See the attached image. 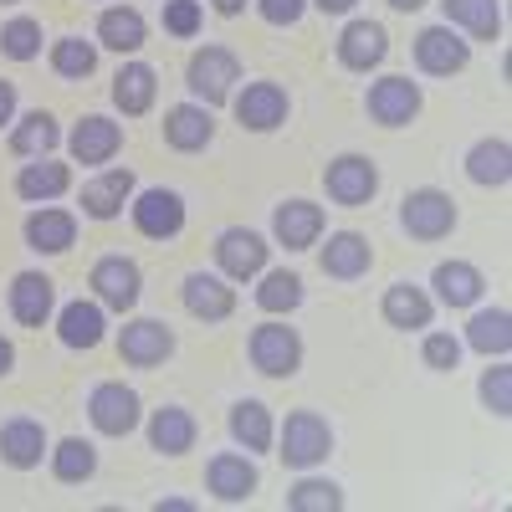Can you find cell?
<instances>
[{
  "label": "cell",
  "mask_w": 512,
  "mask_h": 512,
  "mask_svg": "<svg viewBox=\"0 0 512 512\" xmlns=\"http://www.w3.org/2000/svg\"><path fill=\"white\" fill-rule=\"evenodd\" d=\"M277 456L292 466V472H313L318 461H328L333 451V425L318 415V410H292L277 431Z\"/></svg>",
  "instance_id": "cell-1"
},
{
  "label": "cell",
  "mask_w": 512,
  "mask_h": 512,
  "mask_svg": "<svg viewBox=\"0 0 512 512\" xmlns=\"http://www.w3.org/2000/svg\"><path fill=\"white\" fill-rule=\"evenodd\" d=\"M185 82H190V93H195L205 108H221V103H231L236 82H241V62H236V52H226V47H200V52L190 57V67H185Z\"/></svg>",
  "instance_id": "cell-2"
},
{
  "label": "cell",
  "mask_w": 512,
  "mask_h": 512,
  "mask_svg": "<svg viewBox=\"0 0 512 512\" xmlns=\"http://www.w3.org/2000/svg\"><path fill=\"white\" fill-rule=\"evenodd\" d=\"M246 354L267 379H292L297 369H303V338H297V328H287V323H262V328H251Z\"/></svg>",
  "instance_id": "cell-3"
},
{
  "label": "cell",
  "mask_w": 512,
  "mask_h": 512,
  "mask_svg": "<svg viewBox=\"0 0 512 512\" xmlns=\"http://www.w3.org/2000/svg\"><path fill=\"white\" fill-rule=\"evenodd\" d=\"M139 415H144V400H139V390H128L123 379H108L88 395V420H93L98 436H128L139 425Z\"/></svg>",
  "instance_id": "cell-4"
},
{
  "label": "cell",
  "mask_w": 512,
  "mask_h": 512,
  "mask_svg": "<svg viewBox=\"0 0 512 512\" xmlns=\"http://www.w3.org/2000/svg\"><path fill=\"white\" fill-rule=\"evenodd\" d=\"M400 226L415 241H441L456 231V200L446 190H410L400 200Z\"/></svg>",
  "instance_id": "cell-5"
},
{
  "label": "cell",
  "mask_w": 512,
  "mask_h": 512,
  "mask_svg": "<svg viewBox=\"0 0 512 512\" xmlns=\"http://www.w3.org/2000/svg\"><path fill=\"white\" fill-rule=\"evenodd\" d=\"M466 62H472V41L456 26H425L415 36V67L425 77H456Z\"/></svg>",
  "instance_id": "cell-6"
},
{
  "label": "cell",
  "mask_w": 512,
  "mask_h": 512,
  "mask_svg": "<svg viewBox=\"0 0 512 512\" xmlns=\"http://www.w3.org/2000/svg\"><path fill=\"white\" fill-rule=\"evenodd\" d=\"M267 256H272V246L256 236V231H246V226H226L216 236V262H221V277H231V282L262 277L267 272Z\"/></svg>",
  "instance_id": "cell-7"
},
{
  "label": "cell",
  "mask_w": 512,
  "mask_h": 512,
  "mask_svg": "<svg viewBox=\"0 0 512 512\" xmlns=\"http://www.w3.org/2000/svg\"><path fill=\"white\" fill-rule=\"evenodd\" d=\"M323 190H328L333 205H369L374 190H379V169L364 154H338L323 169Z\"/></svg>",
  "instance_id": "cell-8"
},
{
  "label": "cell",
  "mask_w": 512,
  "mask_h": 512,
  "mask_svg": "<svg viewBox=\"0 0 512 512\" xmlns=\"http://www.w3.org/2000/svg\"><path fill=\"white\" fill-rule=\"evenodd\" d=\"M88 287L98 292L103 308L128 313V308L139 303V292H144V272H139L134 256H103V262L93 267V277H88Z\"/></svg>",
  "instance_id": "cell-9"
},
{
  "label": "cell",
  "mask_w": 512,
  "mask_h": 512,
  "mask_svg": "<svg viewBox=\"0 0 512 512\" xmlns=\"http://www.w3.org/2000/svg\"><path fill=\"white\" fill-rule=\"evenodd\" d=\"M169 354H175V333H169V323H159V318L123 323V333H118V359H123V364L154 369V364H164Z\"/></svg>",
  "instance_id": "cell-10"
},
{
  "label": "cell",
  "mask_w": 512,
  "mask_h": 512,
  "mask_svg": "<svg viewBox=\"0 0 512 512\" xmlns=\"http://www.w3.org/2000/svg\"><path fill=\"white\" fill-rule=\"evenodd\" d=\"M236 103V118L241 128H251V134H272L277 123H287V88L282 82H246L241 93H231Z\"/></svg>",
  "instance_id": "cell-11"
},
{
  "label": "cell",
  "mask_w": 512,
  "mask_h": 512,
  "mask_svg": "<svg viewBox=\"0 0 512 512\" xmlns=\"http://www.w3.org/2000/svg\"><path fill=\"white\" fill-rule=\"evenodd\" d=\"M420 103H425V98H420V82H410V77H379L374 88H369V98H364L369 118L384 123V128H405V123H415Z\"/></svg>",
  "instance_id": "cell-12"
},
{
  "label": "cell",
  "mask_w": 512,
  "mask_h": 512,
  "mask_svg": "<svg viewBox=\"0 0 512 512\" xmlns=\"http://www.w3.org/2000/svg\"><path fill=\"white\" fill-rule=\"evenodd\" d=\"M134 226H139V236H149V241H169V236H180L185 231V200L175 195V190H144V195H134Z\"/></svg>",
  "instance_id": "cell-13"
},
{
  "label": "cell",
  "mask_w": 512,
  "mask_h": 512,
  "mask_svg": "<svg viewBox=\"0 0 512 512\" xmlns=\"http://www.w3.org/2000/svg\"><path fill=\"white\" fill-rule=\"evenodd\" d=\"M205 487H210V497H216V502L236 507V502H246L256 487H262V472L251 466V456L221 451V456H210V466H205Z\"/></svg>",
  "instance_id": "cell-14"
},
{
  "label": "cell",
  "mask_w": 512,
  "mask_h": 512,
  "mask_svg": "<svg viewBox=\"0 0 512 512\" xmlns=\"http://www.w3.org/2000/svg\"><path fill=\"white\" fill-rule=\"evenodd\" d=\"M41 456H52V441H47V425L31 420V415H16L0 425V461L16 466V472H31L41 466Z\"/></svg>",
  "instance_id": "cell-15"
},
{
  "label": "cell",
  "mask_w": 512,
  "mask_h": 512,
  "mask_svg": "<svg viewBox=\"0 0 512 512\" xmlns=\"http://www.w3.org/2000/svg\"><path fill=\"white\" fill-rule=\"evenodd\" d=\"M384 57H390V31H384L379 21H349L344 26V36H338V62H344L349 72H369Z\"/></svg>",
  "instance_id": "cell-16"
},
{
  "label": "cell",
  "mask_w": 512,
  "mask_h": 512,
  "mask_svg": "<svg viewBox=\"0 0 512 512\" xmlns=\"http://www.w3.org/2000/svg\"><path fill=\"white\" fill-rule=\"evenodd\" d=\"M272 236L287 251L318 246V236H323V205H313V200H282L277 216H272Z\"/></svg>",
  "instance_id": "cell-17"
},
{
  "label": "cell",
  "mask_w": 512,
  "mask_h": 512,
  "mask_svg": "<svg viewBox=\"0 0 512 512\" xmlns=\"http://www.w3.org/2000/svg\"><path fill=\"white\" fill-rule=\"evenodd\" d=\"M57 313V287L47 272H16L11 282V318L26 323V328H41Z\"/></svg>",
  "instance_id": "cell-18"
},
{
  "label": "cell",
  "mask_w": 512,
  "mask_h": 512,
  "mask_svg": "<svg viewBox=\"0 0 512 512\" xmlns=\"http://www.w3.org/2000/svg\"><path fill=\"white\" fill-rule=\"evenodd\" d=\"M318 262H323V272H328L333 282H359V277L374 267V246H369L359 231H333Z\"/></svg>",
  "instance_id": "cell-19"
},
{
  "label": "cell",
  "mask_w": 512,
  "mask_h": 512,
  "mask_svg": "<svg viewBox=\"0 0 512 512\" xmlns=\"http://www.w3.org/2000/svg\"><path fill=\"white\" fill-rule=\"evenodd\" d=\"M185 308L205 323H221L236 313V287L231 277H216V272H190L185 277Z\"/></svg>",
  "instance_id": "cell-20"
},
{
  "label": "cell",
  "mask_w": 512,
  "mask_h": 512,
  "mask_svg": "<svg viewBox=\"0 0 512 512\" xmlns=\"http://www.w3.org/2000/svg\"><path fill=\"white\" fill-rule=\"evenodd\" d=\"M67 149H72L77 164H108V159L123 149V128H118L113 118H103V113H88V118L72 128Z\"/></svg>",
  "instance_id": "cell-21"
},
{
  "label": "cell",
  "mask_w": 512,
  "mask_h": 512,
  "mask_svg": "<svg viewBox=\"0 0 512 512\" xmlns=\"http://www.w3.org/2000/svg\"><path fill=\"white\" fill-rule=\"evenodd\" d=\"M216 139V118H210L205 103H180L164 113V144L180 149V154H195Z\"/></svg>",
  "instance_id": "cell-22"
},
{
  "label": "cell",
  "mask_w": 512,
  "mask_h": 512,
  "mask_svg": "<svg viewBox=\"0 0 512 512\" xmlns=\"http://www.w3.org/2000/svg\"><path fill=\"white\" fill-rule=\"evenodd\" d=\"M128 200H134V169H103L98 180L82 185V216L113 221Z\"/></svg>",
  "instance_id": "cell-23"
},
{
  "label": "cell",
  "mask_w": 512,
  "mask_h": 512,
  "mask_svg": "<svg viewBox=\"0 0 512 512\" xmlns=\"http://www.w3.org/2000/svg\"><path fill=\"white\" fill-rule=\"evenodd\" d=\"M195 436H200V425H195V415H190L185 405H164V410L149 415V446H154L159 456H185V451H195Z\"/></svg>",
  "instance_id": "cell-24"
},
{
  "label": "cell",
  "mask_w": 512,
  "mask_h": 512,
  "mask_svg": "<svg viewBox=\"0 0 512 512\" xmlns=\"http://www.w3.org/2000/svg\"><path fill=\"white\" fill-rule=\"evenodd\" d=\"M72 241H77V216H72V210L41 205V210H31V216H26V246H31V251L62 256Z\"/></svg>",
  "instance_id": "cell-25"
},
{
  "label": "cell",
  "mask_w": 512,
  "mask_h": 512,
  "mask_svg": "<svg viewBox=\"0 0 512 512\" xmlns=\"http://www.w3.org/2000/svg\"><path fill=\"white\" fill-rule=\"evenodd\" d=\"M431 287H436V297H441L446 308H472V303H482L487 277H482L472 262H441V267L431 272Z\"/></svg>",
  "instance_id": "cell-26"
},
{
  "label": "cell",
  "mask_w": 512,
  "mask_h": 512,
  "mask_svg": "<svg viewBox=\"0 0 512 512\" xmlns=\"http://www.w3.org/2000/svg\"><path fill=\"white\" fill-rule=\"evenodd\" d=\"M154 93H159V72H154L149 62H128V67H118V77H113V103H118L128 118L149 113V108H154Z\"/></svg>",
  "instance_id": "cell-27"
},
{
  "label": "cell",
  "mask_w": 512,
  "mask_h": 512,
  "mask_svg": "<svg viewBox=\"0 0 512 512\" xmlns=\"http://www.w3.org/2000/svg\"><path fill=\"white\" fill-rule=\"evenodd\" d=\"M67 185H72V169L57 164V159H31V164H21V175H16V195L31 200V205H47V200L67 195Z\"/></svg>",
  "instance_id": "cell-28"
},
{
  "label": "cell",
  "mask_w": 512,
  "mask_h": 512,
  "mask_svg": "<svg viewBox=\"0 0 512 512\" xmlns=\"http://www.w3.org/2000/svg\"><path fill=\"white\" fill-rule=\"evenodd\" d=\"M103 303H82V297H77V303H67L62 313H57V338H62V344L67 349H98L103 344Z\"/></svg>",
  "instance_id": "cell-29"
},
{
  "label": "cell",
  "mask_w": 512,
  "mask_h": 512,
  "mask_svg": "<svg viewBox=\"0 0 512 512\" xmlns=\"http://www.w3.org/2000/svg\"><path fill=\"white\" fill-rule=\"evenodd\" d=\"M98 41L108 52H139L144 41H149V21L134 11V6H108L103 16H98Z\"/></svg>",
  "instance_id": "cell-30"
},
{
  "label": "cell",
  "mask_w": 512,
  "mask_h": 512,
  "mask_svg": "<svg viewBox=\"0 0 512 512\" xmlns=\"http://www.w3.org/2000/svg\"><path fill=\"white\" fill-rule=\"evenodd\" d=\"M446 26H461L472 41H497L502 36V6L497 0H441Z\"/></svg>",
  "instance_id": "cell-31"
},
{
  "label": "cell",
  "mask_w": 512,
  "mask_h": 512,
  "mask_svg": "<svg viewBox=\"0 0 512 512\" xmlns=\"http://www.w3.org/2000/svg\"><path fill=\"white\" fill-rule=\"evenodd\" d=\"M231 436H236V446H246V456L272 451V441H277L272 410H267L262 400H241V405L231 410Z\"/></svg>",
  "instance_id": "cell-32"
},
{
  "label": "cell",
  "mask_w": 512,
  "mask_h": 512,
  "mask_svg": "<svg viewBox=\"0 0 512 512\" xmlns=\"http://www.w3.org/2000/svg\"><path fill=\"white\" fill-rule=\"evenodd\" d=\"M57 139H62V128H57V118H52L47 108H31V113L11 128V149H16L21 159H47V154L57 149Z\"/></svg>",
  "instance_id": "cell-33"
},
{
  "label": "cell",
  "mask_w": 512,
  "mask_h": 512,
  "mask_svg": "<svg viewBox=\"0 0 512 512\" xmlns=\"http://www.w3.org/2000/svg\"><path fill=\"white\" fill-rule=\"evenodd\" d=\"M466 175H472V185L502 190V185L512 180V149H507V139H482V144H472V154H466Z\"/></svg>",
  "instance_id": "cell-34"
},
{
  "label": "cell",
  "mask_w": 512,
  "mask_h": 512,
  "mask_svg": "<svg viewBox=\"0 0 512 512\" xmlns=\"http://www.w3.org/2000/svg\"><path fill=\"white\" fill-rule=\"evenodd\" d=\"M466 344H472L477 354H487V359L492 354L502 359L512 349V313L507 308H482L472 323H466Z\"/></svg>",
  "instance_id": "cell-35"
},
{
  "label": "cell",
  "mask_w": 512,
  "mask_h": 512,
  "mask_svg": "<svg viewBox=\"0 0 512 512\" xmlns=\"http://www.w3.org/2000/svg\"><path fill=\"white\" fill-rule=\"evenodd\" d=\"M384 323L390 328H431V297L410 282H395L384 292Z\"/></svg>",
  "instance_id": "cell-36"
},
{
  "label": "cell",
  "mask_w": 512,
  "mask_h": 512,
  "mask_svg": "<svg viewBox=\"0 0 512 512\" xmlns=\"http://www.w3.org/2000/svg\"><path fill=\"white\" fill-rule=\"evenodd\" d=\"M93 472H98V451H93V441L67 436V441L52 446V477H57V482L77 487V482H88Z\"/></svg>",
  "instance_id": "cell-37"
},
{
  "label": "cell",
  "mask_w": 512,
  "mask_h": 512,
  "mask_svg": "<svg viewBox=\"0 0 512 512\" xmlns=\"http://www.w3.org/2000/svg\"><path fill=\"white\" fill-rule=\"evenodd\" d=\"M303 303V277L297 272H262V287H256V308L262 313H292Z\"/></svg>",
  "instance_id": "cell-38"
},
{
  "label": "cell",
  "mask_w": 512,
  "mask_h": 512,
  "mask_svg": "<svg viewBox=\"0 0 512 512\" xmlns=\"http://www.w3.org/2000/svg\"><path fill=\"white\" fill-rule=\"evenodd\" d=\"M93 67H98V47H93V41H82V36H62L57 47H52V72H57V77L82 82V77H93Z\"/></svg>",
  "instance_id": "cell-39"
},
{
  "label": "cell",
  "mask_w": 512,
  "mask_h": 512,
  "mask_svg": "<svg viewBox=\"0 0 512 512\" xmlns=\"http://www.w3.org/2000/svg\"><path fill=\"white\" fill-rule=\"evenodd\" d=\"M287 507L292 512H338V507H344V492H338L328 477H303L287 492Z\"/></svg>",
  "instance_id": "cell-40"
},
{
  "label": "cell",
  "mask_w": 512,
  "mask_h": 512,
  "mask_svg": "<svg viewBox=\"0 0 512 512\" xmlns=\"http://www.w3.org/2000/svg\"><path fill=\"white\" fill-rule=\"evenodd\" d=\"M0 52H6L11 62H31L41 52V21H31V16L6 21L0 26Z\"/></svg>",
  "instance_id": "cell-41"
},
{
  "label": "cell",
  "mask_w": 512,
  "mask_h": 512,
  "mask_svg": "<svg viewBox=\"0 0 512 512\" xmlns=\"http://www.w3.org/2000/svg\"><path fill=\"white\" fill-rule=\"evenodd\" d=\"M482 405H487L497 420L512 415V369H507V364H497V369L482 374Z\"/></svg>",
  "instance_id": "cell-42"
},
{
  "label": "cell",
  "mask_w": 512,
  "mask_h": 512,
  "mask_svg": "<svg viewBox=\"0 0 512 512\" xmlns=\"http://www.w3.org/2000/svg\"><path fill=\"white\" fill-rule=\"evenodd\" d=\"M200 0H164V31L169 36H195L200 31Z\"/></svg>",
  "instance_id": "cell-43"
},
{
  "label": "cell",
  "mask_w": 512,
  "mask_h": 512,
  "mask_svg": "<svg viewBox=\"0 0 512 512\" xmlns=\"http://www.w3.org/2000/svg\"><path fill=\"white\" fill-rule=\"evenodd\" d=\"M425 364H431V369H456L461 364V338L431 333V338H425Z\"/></svg>",
  "instance_id": "cell-44"
},
{
  "label": "cell",
  "mask_w": 512,
  "mask_h": 512,
  "mask_svg": "<svg viewBox=\"0 0 512 512\" xmlns=\"http://www.w3.org/2000/svg\"><path fill=\"white\" fill-rule=\"evenodd\" d=\"M256 11H262L267 26H297L308 11V0H256Z\"/></svg>",
  "instance_id": "cell-45"
},
{
  "label": "cell",
  "mask_w": 512,
  "mask_h": 512,
  "mask_svg": "<svg viewBox=\"0 0 512 512\" xmlns=\"http://www.w3.org/2000/svg\"><path fill=\"white\" fill-rule=\"evenodd\" d=\"M11 118H16V82L0 77V128H6Z\"/></svg>",
  "instance_id": "cell-46"
},
{
  "label": "cell",
  "mask_w": 512,
  "mask_h": 512,
  "mask_svg": "<svg viewBox=\"0 0 512 512\" xmlns=\"http://www.w3.org/2000/svg\"><path fill=\"white\" fill-rule=\"evenodd\" d=\"M313 6H318L323 16H349V11L359 6V0H313Z\"/></svg>",
  "instance_id": "cell-47"
},
{
  "label": "cell",
  "mask_w": 512,
  "mask_h": 512,
  "mask_svg": "<svg viewBox=\"0 0 512 512\" xmlns=\"http://www.w3.org/2000/svg\"><path fill=\"white\" fill-rule=\"evenodd\" d=\"M11 364H16V349H11V338H0V379L11 374Z\"/></svg>",
  "instance_id": "cell-48"
},
{
  "label": "cell",
  "mask_w": 512,
  "mask_h": 512,
  "mask_svg": "<svg viewBox=\"0 0 512 512\" xmlns=\"http://www.w3.org/2000/svg\"><path fill=\"white\" fill-rule=\"evenodd\" d=\"M210 6H216L221 16H241V11H246V0H210Z\"/></svg>",
  "instance_id": "cell-49"
},
{
  "label": "cell",
  "mask_w": 512,
  "mask_h": 512,
  "mask_svg": "<svg viewBox=\"0 0 512 512\" xmlns=\"http://www.w3.org/2000/svg\"><path fill=\"white\" fill-rule=\"evenodd\" d=\"M390 6H395V11H405V16H410V11H420V6H425V0H390Z\"/></svg>",
  "instance_id": "cell-50"
},
{
  "label": "cell",
  "mask_w": 512,
  "mask_h": 512,
  "mask_svg": "<svg viewBox=\"0 0 512 512\" xmlns=\"http://www.w3.org/2000/svg\"><path fill=\"white\" fill-rule=\"evenodd\" d=\"M0 6H16V0H0Z\"/></svg>",
  "instance_id": "cell-51"
}]
</instances>
